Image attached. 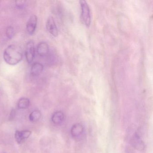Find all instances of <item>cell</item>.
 I'll list each match as a JSON object with an SVG mask.
<instances>
[{"instance_id": "cell-1", "label": "cell", "mask_w": 153, "mask_h": 153, "mask_svg": "<svg viewBox=\"0 0 153 153\" xmlns=\"http://www.w3.org/2000/svg\"><path fill=\"white\" fill-rule=\"evenodd\" d=\"M3 58L6 63L14 66L21 61L23 59V53L20 47L11 45L5 49L3 53Z\"/></svg>"}, {"instance_id": "cell-2", "label": "cell", "mask_w": 153, "mask_h": 153, "mask_svg": "<svg viewBox=\"0 0 153 153\" xmlns=\"http://www.w3.org/2000/svg\"><path fill=\"white\" fill-rule=\"evenodd\" d=\"M81 9V19L86 26H90L91 23V12L89 6L85 1H79Z\"/></svg>"}, {"instance_id": "cell-3", "label": "cell", "mask_w": 153, "mask_h": 153, "mask_svg": "<svg viewBox=\"0 0 153 153\" xmlns=\"http://www.w3.org/2000/svg\"><path fill=\"white\" fill-rule=\"evenodd\" d=\"M35 54V48L33 41H28L26 44L25 50V57L27 61L31 63L33 60Z\"/></svg>"}, {"instance_id": "cell-4", "label": "cell", "mask_w": 153, "mask_h": 153, "mask_svg": "<svg viewBox=\"0 0 153 153\" xmlns=\"http://www.w3.org/2000/svg\"><path fill=\"white\" fill-rule=\"evenodd\" d=\"M46 28L49 33L54 37H57L59 35V31L56 23L53 17L51 16L49 17L47 19Z\"/></svg>"}, {"instance_id": "cell-5", "label": "cell", "mask_w": 153, "mask_h": 153, "mask_svg": "<svg viewBox=\"0 0 153 153\" xmlns=\"http://www.w3.org/2000/svg\"><path fill=\"white\" fill-rule=\"evenodd\" d=\"M37 24V18L35 15L31 16L26 25V29L29 34L33 35L35 32Z\"/></svg>"}, {"instance_id": "cell-6", "label": "cell", "mask_w": 153, "mask_h": 153, "mask_svg": "<svg viewBox=\"0 0 153 153\" xmlns=\"http://www.w3.org/2000/svg\"><path fill=\"white\" fill-rule=\"evenodd\" d=\"M49 47L46 42H42L38 44L37 46V53L42 57L46 56L49 53Z\"/></svg>"}, {"instance_id": "cell-7", "label": "cell", "mask_w": 153, "mask_h": 153, "mask_svg": "<svg viewBox=\"0 0 153 153\" xmlns=\"http://www.w3.org/2000/svg\"><path fill=\"white\" fill-rule=\"evenodd\" d=\"M44 69L43 65L40 62H34L31 67V75L33 76H37L40 75Z\"/></svg>"}, {"instance_id": "cell-8", "label": "cell", "mask_w": 153, "mask_h": 153, "mask_svg": "<svg viewBox=\"0 0 153 153\" xmlns=\"http://www.w3.org/2000/svg\"><path fill=\"white\" fill-rule=\"evenodd\" d=\"M64 115L61 112L55 113L52 117V120L54 124H59L61 123L63 120Z\"/></svg>"}, {"instance_id": "cell-9", "label": "cell", "mask_w": 153, "mask_h": 153, "mask_svg": "<svg viewBox=\"0 0 153 153\" xmlns=\"http://www.w3.org/2000/svg\"><path fill=\"white\" fill-rule=\"evenodd\" d=\"M30 100L28 98L23 97L20 98L18 103V107L20 109H25L28 108L30 105Z\"/></svg>"}, {"instance_id": "cell-10", "label": "cell", "mask_w": 153, "mask_h": 153, "mask_svg": "<svg viewBox=\"0 0 153 153\" xmlns=\"http://www.w3.org/2000/svg\"><path fill=\"white\" fill-rule=\"evenodd\" d=\"M83 128L80 124H76L72 128L71 132L74 137H78L82 134Z\"/></svg>"}, {"instance_id": "cell-11", "label": "cell", "mask_w": 153, "mask_h": 153, "mask_svg": "<svg viewBox=\"0 0 153 153\" xmlns=\"http://www.w3.org/2000/svg\"><path fill=\"white\" fill-rule=\"evenodd\" d=\"M41 117V113L40 111H34L32 112L29 115V120L31 122H35L40 120Z\"/></svg>"}, {"instance_id": "cell-12", "label": "cell", "mask_w": 153, "mask_h": 153, "mask_svg": "<svg viewBox=\"0 0 153 153\" xmlns=\"http://www.w3.org/2000/svg\"><path fill=\"white\" fill-rule=\"evenodd\" d=\"M15 35V31L12 26H9L6 30V35L9 39H12Z\"/></svg>"}, {"instance_id": "cell-13", "label": "cell", "mask_w": 153, "mask_h": 153, "mask_svg": "<svg viewBox=\"0 0 153 153\" xmlns=\"http://www.w3.org/2000/svg\"><path fill=\"white\" fill-rule=\"evenodd\" d=\"M20 133L23 140L29 137L31 134V132L30 131H20Z\"/></svg>"}, {"instance_id": "cell-14", "label": "cell", "mask_w": 153, "mask_h": 153, "mask_svg": "<svg viewBox=\"0 0 153 153\" xmlns=\"http://www.w3.org/2000/svg\"><path fill=\"white\" fill-rule=\"evenodd\" d=\"M15 137L16 140L19 144H20L23 141V139H22L21 136H20V131H16V133H15Z\"/></svg>"}, {"instance_id": "cell-15", "label": "cell", "mask_w": 153, "mask_h": 153, "mask_svg": "<svg viewBox=\"0 0 153 153\" xmlns=\"http://www.w3.org/2000/svg\"><path fill=\"white\" fill-rule=\"evenodd\" d=\"M25 1H16V5L17 7L19 8H22L24 7V5H25Z\"/></svg>"}, {"instance_id": "cell-16", "label": "cell", "mask_w": 153, "mask_h": 153, "mask_svg": "<svg viewBox=\"0 0 153 153\" xmlns=\"http://www.w3.org/2000/svg\"><path fill=\"white\" fill-rule=\"evenodd\" d=\"M15 114H16V111L14 110H12L10 113V120H12V119L15 117Z\"/></svg>"}, {"instance_id": "cell-17", "label": "cell", "mask_w": 153, "mask_h": 153, "mask_svg": "<svg viewBox=\"0 0 153 153\" xmlns=\"http://www.w3.org/2000/svg\"><path fill=\"white\" fill-rule=\"evenodd\" d=\"M5 153V152H3V153Z\"/></svg>"}]
</instances>
